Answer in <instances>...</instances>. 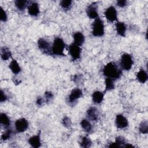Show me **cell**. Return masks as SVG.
<instances>
[{"label":"cell","instance_id":"cell-32","mask_svg":"<svg viewBox=\"0 0 148 148\" xmlns=\"http://www.w3.org/2000/svg\"><path fill=\"white\" fill-rule=\"evenodd\" d=\"M7 18H8V17H7V14H6V12L3 10V9L2 8H1V21L5 22V21H6Z\"/></svg>","mask_w":148,"mask_h":148},{"label":"cell","instance_id":"cell-33","mask_svg":"<svg viewBox=\"0 0 148 148\" xmlns=\"http://www.w3.org/2000/svg\"><path fill=\"white\" fill-rule=\"evenodd\" d=\"M127 1L125 0H119V1H117V6H119V7H124L126 5H127Z\"/></svg>","mask_w":148,"mask_h":148},{"label":"cell","instance_id":"cell-15","mask_svg":"<svg viewBox=\"0 0 148 148\" xmlns=\"http://www.w3.org/2000/svg\"><path fill=\"white\" fill-rule=\"evenodd\" d=\"M73 40H74V43L75 45L80 46L82 45V44L84 43V36L83 35V34L80 32H75L73 35Z\"/></svg>","mask_w":148,"mask_h":148},{"label":"cell","instance_id":"cell-26","mask_svg":"<svg viewBox=\"0 0 148 148\" xmlns=\"http://www.w3.org/2000/svg\"><path fill=\"white\" fill-rule=\"evenodd\" d=\"M116 144L117 145L118 147H124L125 145L127 143L126 142L125 139L123 136H118L116 138L115 142Z\"/></svg>","mask_w":148,"mask_h":148},{"label":"cell","instance_id":"cell-7","mask_svg":"<svg viewBox=\"0 0 148 148\" xmlns=\"http://www.w3.org/2000/svg\"><path fill=\"white\" fill-rule=\"evenodd\" d=\"M39 49L45 54H52L51 47L50 43L43 38H40L38 40Z\"/></svg>","mask_w":148,"mask_h":148},{"label":"cell","instance_id":"cell-3","mask_svg":"<svg viewBox=\"0 0 148 148\" xmlns=\"http://www.w3.org/2000/svg\"><path fill=\"white\" fill-rule=\"evenodd\" d=\"M105 27L103 21L99 17L95 18L92 24V34L95 36H102L105 34Z\"/></svg>","mask_w":148,"mask_h":148},{"label":"cell","instance_id":"cell-11","mask_svg":"<svg viewBox=\"0 0 148 148\" xmlns=\"http://www.w3.org/2000/svg\"><path fill=\"white\" fill-rule=\"evenodd\" d=\"M115 124L119 128H124L128 126V122L126 117L122 114H119L116 117Z\"/></svg>","mask_w":148,"mask_h":148},{"label":"cell","instance_id":"cell-28","mask_svg":"<svg viewBox=\"0 0 148 148\" xmlns=\"http://www.w3.org/2000/svg\"><path fill=\"white\" fill-rule=\"evenodd\" d=\"M139 131L142 134H147L148 132V125L147 121H142L139 125Z\"/></svg>","mask_w":148,"mask_h":148},{"label":"cell","instance_id":"cell-14","mask_svg":"<svg viewBox=\"0 0 148 148\" xmlns=\"http://www.w3.org/2000/svg\"><path fill=\"white\" fill-rule=\"evenodd\" d=\"M28 142L31 145V146L35 148L39 147L41 145L40 143V134L38 135H34L31 136L28 139Z\"/></svg>","mask_w":148,"mask_h":148},{"label":"cell","instance_id":"cell-21","mask_svg":"<svg viewBox=\"0 0 148 148\" xmlns=\"http://www.w3.org/2000/svg\"><path fill=\"white\" fill-rule=\"evenodd\" d=\"M0 120L2 126H3L4 128H8L10 125V121L8 116L5 113H1L0 115Z\"/></svg>","mask_w":148,"mask_h":148},{"label":"cell","instance_id":"cell-13","mask_svg":"<svg viewBox=\"0 0 148 148\" xmlns=\"http://www.w3.org/2000/svg\"><path fill=\"white\" fill-rule=\"evenodd\" d=\"M28 12L32 16H37L39 13V5L36 2H33L28 6Z\"/></svg>","mask_w":148,"mask_h":148},{"label":"cell","instance_id":"cell-30","mask_svg":"<svg viewBox=\"0 0 148 148\" xmlns=\"http://www.w3.org/2000/svg\"><path fill=\"white\" fill-rule=\"evenodd\" d=\"M53 94L50 91H46L45 93V98L46 99V102L47 103H49L51 101H52L53 99Z\"/></svg>","mask_w":148,"mask_h":148},{"label":"cell","instance_id":"cell-20","mask_svg":"<svg viewBox=\"0 0 148 148\" xmlns=\"http://www.w3.org/2000/svg\"><path fill=\"white\" fill-rule=\"evenodd\" d=\"M81 126L83 130L87 133H91L92 131V127L91 123L86 119H83L80 123Z\"/></svg>","mask_w":148,"mask_h":148},{"label":"cell","instance_id":"cell-34","mask_svg":"<svg viewBox=\"0 0 148 148\" xmlns=\"http://www.w3.org/2000/svg\"><path fill=\"white\" fill-rule=\"evenodd\" d=\"M43 99L41 97H38L36 99V104L38 105V106H42L43 103Z\"/></svg>","mask_w":148,"mask_h":148},{"label":"cell","instance_id":"cell-22","mask_svg":"<svg viewBox=\"0 0 148 148\" xmlns=\"http://www.w3.org/2000/svg\"><path fill=\"white\" fill-rule=\"evenodd\" d=\"M12 56V53L10 50L6 47H3L1 48V58L4 60L6 61L8 60Z\"/></svg>","mask_w":148,"mask_h":148},{"label":"cell","instance_id":"cell-2","mask_svg":"<svg viewBox=\"0 0 148 148\" xmlns=\"http://www.w3.org/2000/svg\"><path fill=\"white\" fill-rule=\"evenodd\" d=\"M65 47V44L64 40L59 37L54 39L53 46L51 47V53L54 55L57 56H65L64 53V50Z\"/></svg>","mask_w":148,"mask_h":148},{"label":"cell","instance_id":"cell-19","mask_svg":"<svg viewBox=\"0 0 148 148\" xmlns=\"http://www.w3.org/2000/svg\"><path fill=\"white\" fill-rule=\"evenodd\" d=\"M147 74L143 69H140L136 74V79L142 83H145L147 80Z\"/></svg>","mask_w":148,"mask_h":148},{"label":"cell","instance_id":"cell-5","mask_svg":"<svg viewBox=\"0 0 148 148\" xmlns=\"http://www.w3.org/2000/svg\"><path fill=\"white\" fill-rule=\"evenodd\" d=\"M68 51L72 60L75 61L80 58L82 51L80 46L72 43L68 47Z\"/></svg>","mask_w":148,"mask_h":148},{"label":"cell","instance_id":"cell-8","mask_svg":"<svg viewBox=\"0 0 148 148\" xmlns=\"http://www.w3.org/2000/svg\"><path fill=\"white\" fill-rule=\"evenodd\" d=\"M86 13L90 18H97L98 17V5L97 2H92L86 9Z\"/></svg>","mask_w":148,"mask_h":148},{"label":"cell","instance_id":"cell-9","mask_svg":"<svg viewBox=\"0 0 148 148\" xmlns=\"http://www.w3.org/2000/svg\"><path fill=\"white\" fill-rule=\"evenodd\" d=\"M28 127V122L25 118H21L15 122V128L17 132H23Z\"/></svg>","mask_w":148,"mask_h":148},{"label":"cell","instance_id":"cell-25","mask_svg":"<svg viewBox=\"0 0 148 148\" xmlns=\"http://www.w3.org/2000/svg\"><path fill=\"white\" fill-rule=\"evenodd\" d=\"M114 84L113 83V80L108 77L105 79V91H110L114 88Z\"/></svg>","mask_w":148,"mask_h":148},{"label":"cell","instance_id":"cell-6","mask_svg":"<svg viewBox=\"0 0 148 148\" xmlns=\"http://www.w3.org/2000/svg\"><path fill=\"white\" fill-rule=\"evenodd\" d=\"M106 18L110 22H113L117 20V13L115 8L110 6L108 8L104 13Z\"/></svg>","mask_w":148,"mask_h":148},{"label":"cell","instance_id":"cell-4","mask_svg":"<svg viewBox=\"0 0 148 148\" xmlns=\"http://www.w3.org/2000/svg\"><path fill=\"white\" fill-rule=\"evenodd\" d=\"M133 60L131 55L127 53H124L121 56L120 60V65L121 68L125 70L129 71L132 68Z\"/></svg>","mask_w":148,"mask_h":148},{"label":"cell","instance_id":"cell-10","mask_svg":"<svg viewBox=\"0 0 148 148\" xmlns=\"http://www.w3.org/2000/svg\"><path fill=\"white\" fill-rule=\"evenodd\" d=\"M82 95L83 92L80 88H74L72 90L70 95L68 98V102L69 103V104H73L75 102H76L77 100L80 98Z\"/></svg>","mask_w":148,"mask_h":148},{"label":"cell","instance_id":"cell-31","mask_svg":"<svg viewBox=\"0 0 148 148\" xmlns=\"http://www.w3.org/2000/svg\"><path fill=\"white\" fill-rule=\"evenodd\" d=\"M62 124L65 127H69L71 125V121L69 117L65 116L62 119Z\"/></svg>","mask_w":148,"mask_h":148},{"label":"cell","instance_id":"cell-27","mask_svg":"<svg viewBox=\"0 0 148 148\" xmlns=\"http://www.w3.org/2000/svg\"><path fill=\"white\" fill-rule=\"evenodd\" d=\"M72 1L64 0V1H61L60 2V5L62 7V8H63L64 10H69L72 7Z\"/></svg>","mask_w":148,"mask_h":148},{"label":"cell","instance_id":"cell-18","mask_svg":"<svg viewBox=\"0 0 148 148\" xmlns=\"http://www.w3.org/2000/svg\"><path fill=\"white\" fill-rule=\"evenodd\" d=\"M9 67L14 74H18L21 71L19 64L17 63L16 60H12L9 65Z\"/></svg>","mask_w":148,"mask_h":148},{"label":"cell","instance_id":"cell-1","mask_svg":"<svg viewBox=\"0 0 148 148\" xmlns=\"http://www.w3.org/2000/svg\"><path fill=\"white\" fill-rule=\"evenodd\" d=\"M103 73L106 77L115 80L121 76V71L115 63L110 62L105 65L103 69Z\"/></svg>","mask_w":148,"mask_h":148},{"label":"cell","instance_id":"cell-23","mask_svg":"<svg viewBox=\"0 0 148 148\" xmlns=\"http://www.w3.org/2000/svg\"><path fill=\"white\" fill-rule=\"evenodd\" d=\"M92 142L88 136H83L81 139L80 145L82 147H91Z\"/></svg>","mask_w":148,"mask_h":148},{"label":"cell","instance_id":"cell-24","mask_svg":"<svg viewBox=\"0 0 148 148\" xmlns=\"http://www.w3.org/2000/svg\"><path fill=\"white\" fill-rule=\"evenodd\" d=\"M28 2L27 1L22 0V1H16L14 3L15 6L17 8V9L20 11H23L25 9V8L27 6Z\"/></svg>","mask_w":148,"mask_h":148},{"label":"cell","instance_id":"cell-35","mask_svg":"<svg viewBox=\"0 0 148 148\" xmlns=\"http://www.w3.org/2000/svg\"><path fill=\"white\" fill-rule=\"evenodd\" d=\"M7 99V97L6 95L3 93L2 91H1V102H3L5 101Z\"/></svg>","mask_w":148,"mask_h":148},{"label":"cell","instance_id":"cell-29","mask_svg":"<svg viewBox=\"0 0 148 148\" xmlns=\"http://www.w3.org/2000/svg\"><path fill=\"white\" fill-rule=\"evenodd\" d=\"M12 130L10 129H7L5 132L1 136V139L2 140H6L8 139H9L11 136V135H12Z\"/></svg>","mask_w":148,"mask_h":148},{"label":"cell","instance_id":"cell-16","mask_svg":"<svg viewBox=\"0 0 148 148\" xmlns=\"http://www.w3.org/2000/svg\"><path fill=\"white\" fill-rule=\"evenodd\" d=\"M117 33L119 35L124 37L126 32V25L123 22H117L116 24Z\"/></svg>","mask_w":148,"mask_h":148},{"label":"cell","instance_id":"cell-12","mask_svg":"<svg viewBox=\"0 0 148 148\" xmlns=\"http://www.w3.org/2000/svg\"><path fill=\"white\" fill-rule=\"evenodd\" d=\"M86 115L88 119L92 121H96L99 118V112L98 110L93 107L90 108L86 112Z\"/></svg>","mask_w":148,"mask_h":148},{"label":"cell","instance_id":"cell-17","mask_svg":"<svg viewBox=\"0 0 148 148\" xmlns=\"http://www.w3.org/2000/svg\"><path fill=\"white\" fill-rule=\"evenodd\" d=\"M104 94L99 91H96L92 95V99L95 103L99 104L103 101Z\"/></svg>","mask_w":148,"mask_h":148}]
</instances>
